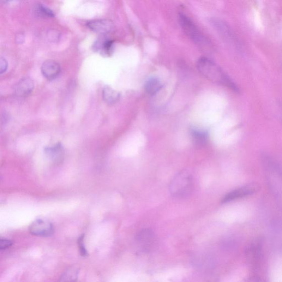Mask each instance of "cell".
I'll use <instances>...</instances> for the list:
<instances>
[{
	"label": "cell",
	"instance_id": "obj_10",
	"mask_svg": "<svg viewBox=\"0 0 282 282\" xmlns=\"http://www.w3.org/2000/svg\"><path fill=\"white\" fill-rule=\"evenodd\" d=\"M33 88V80L29 77H24L16 84L14 88V92L18 97H26L32 92Z\"/></svg>",
	"mask_w": 282,
	"mask_h": 282
},
{
	"label": "cell",
	"instance_id": "obj_3",
	"mask_svg": "<svg viewBox=\"0 0 282 282\" xmlns=\"http://www.w3.org/2000/svg\"><path fill=\"white\" fill-rule=\"evenodd\" d=\"M197 68L200 73L206 79L211 81L221 83L225 85L232 86V82L221 71L217 65L207 58L200 59L197 64Z\"/></svg>",
	"mask_w": 282,
	"mask_h": 282
},
{
	"label": "cell",
	"instance_id": "obj_13",
	"mask_svg": "<svg viewBox=\"0 0 282 282\" xmlns=\"http://www.w3.org/2000/svg\"><path fill=\"white\" fill-rule=\"evenodd\" d=\"M45 152L48 157L57 163L62 160L64 149L61 143H58L53 147L45 148Z\"/></svg>",
	"mask_w": 282,
	"mask_h": 282
},
{
	"label": "cell",
	"instance_id": "obj_15",
	"mask_svg": "<svg viewBox=\"0 0 282 282\" xmlns=\"http://www.w3.org/2000/svg\"><path fill=\"white\" fill-rule=\"evenodd\" d=\"M145 88L147 93L153 95L160 91L162 84L157 77H151L146 81Z\"/></svg>",
	"mask_w": 282,
	"mask_h": 282
},
{
	"label": "cell",
	"instance_id": "obj_4",
	"mask_svg": "<svg viewBox=\"0 0 282 282\" xmlns=\"http://www.w3.org/2000/svg\"><path fill=\"white\" fill-rule=\"evenodd\" d=\"M179 23L183 29L191 40L202 49H207L210 47L211 44L208 39L204 37L200 30L196 26L190 18L184 14H181L179 17Z\"/></svg>",
	"mask_w": 282,
	"mask_h": 282
},
{
	"label": "cell",
	"instance_id": "obj_9",
	"mask_svg": "<svg viewBox=\"0 0 282 282\" xmlns=\"http://www.w3.org/2000/svg\"><path fill=\"white\" fill-rule=\"evenodd\" d=\"M41 71L46 79L49 80H53L61 73V65L52 60H47L42 64Z\"/></svg>",
	"mask_w": 282,
	"mask_h": 282
},
{
	"label": "cell",
	"instance_id": "obj_8",
	"mask_svg": "<svg viewBox=\"0 0 282 282\" xmlns=\"http://www.w3.org/2000/svg\"><path fill=\"white\" fill-rule=\"evenodd\" d=\"M87 26L93 32L104 35L111 32L115 28L113 22L107 19L89 21L87 22Z\"/></svg>",
	"mask_w": 282,
	"mask_h": 282
},
{
	"label": "cell",
	"instance_id": "obj_18",
	"mask_svg": "<svg viewBox=\"0 0 282 282\" xmlns=\"http://www.w3.org/2000/svg\"><path fill=\"white\" fill-rule=\"evenodd\" d=\"M12 245H13V243L10 240L7 239H1L0 240V249L1 250L9 249Z\"/></svg>",
	"mask_w": 282,
	"mask_h": 282
},
{
	"label": "cell",
	"instance_id": "obj_7",
	"mask_svg": "<svg viewBox=\"0 0 282 282\" xmlns=\"http://www.w3.org/2000/svg\"><path fill=\"white\" fill-rule=\"evenodd\" d=\"M29 231L35 236L48 237L53 235L54 230L50 222L43 219H37L30 225Z\"/></svg>",
	"mask_w": 282,
	"mask_h": 282
},
{
	"label": "cell",
	"instance_id": "obj_21",
	"mask_svg": "<svg viewBox=\"0 0 282 282\" xmlns=\"http://www.w3.org/2000/svg\"><path fill=\"white\" fill-rule=\"evenodd\" d=\"M247 282H263L260 278L257 277H253L250 279Z\"/></svg>",
	"mask_w": 282,
	"mask_h": 282
},
{
	"label": "cell",
	"instance_id": "obj_2",
	"mask_svg": "<svg viewBox=\"0 0 282 282\" xmlns=\"http://www.w3.org/2000/svg\"><path fill=\"white\" fill-rule=\"evenodd\" d=\"M194 183L191 173L188 171L183 170L173 179L170 185V193L176 199H184L193 191Z\"/></svg>",
	"mask_w": 282,
	"mask_h": 282
},
{
	"label": "cell",
	"instance_id": "obj_16",
	"mask_svg": "<svg viewBox=\"0 0 282 282\" xmlns=\"http://www.w3.org/2000/svg\"><path fill=\"white\" fill-rule=\"evenodd\" d=\"M103 98L107 104H115L120 98V93L111 88L106 86L103 90Z\"/></svg>",
	"mask_w": 282,
	"mask_h": 282
},
{
	"label": "cell",
	"instance_id": "obj_12",
	"mask_svg": "<svg viewBox=\"0 0 282 282\" xmlns=\"http://www.w3.org/2000/svg\"><path fill=\"white\" fill-rule=\"evenodd\" d=\"M261 243L259 241L252 243L247 251V256L252 263L256 264L260 259Z\"/></svg>",
	"mask_w": 282,
	"mask_h": 282
},
{
	"label": "cell",
	"instance_id": "obj_1",
	"mask_svg": "<svg viewBox=\"0 0 282 282\" xmlns=\"http://www.w3.org/2000/svg\"><path fill=\"white\" fill-rule=\"evenodd\" d=\"M262 164L269 190L282 210V167L277 161L266 154L262 156Z\"/></svg>",
	"mask_w": 282,
	"mask_h": 282
},
{
	"label": "cell",
	"instance_id": "obj_14",
	"mask_svg": "<svg viewBox=\"0 0 282 282\" xmlns=\"http://www.w3.org/2000/svg\"><path fill=\"white\" fill-rule=\"evenodd\" d=\"M114 41L109 39H102L98 40L93 45L94 49L100 51L101 53L105 55H109L111 52Z\"/></svg>",
	"mask_w": 282,
	"mask_h": 282
},
{
	"label": "cell",
	"instance_id": "obj_11",
	"mask_svg": "<svg viewBox=\"0 0 282 282\" xmlns=\"http://www.w3.org/2000/svg\"><path fill=\"white\" fill-rule=\"evenodd\" d=\"M190 134L195 145L197 147L205 146L208 140L207 132L198 129H191Z\"/></svg>",
	"mask_w": 282,
	"mask_h": 282
},
{
	"label": "cell",
	"instance_id": "obj_17",
	"mask_svg": "<svg viewBox=\"0 0 282 282\" xmlns=\"http://www.w3.org/2000/svg\"><path fill=\"white\" fill-rule=\"evenodd\" d=\"M35 11L38 16L42 17L52 18L55 16V14L51 10L42 4L37 6Z\"/></svg>",
	"mask_w": 282,
	"mask_h": 282
},
{
	"label": "cell",
	"instance_id": "obj_20",
	"mask_svg": "<svg viewBox=\"0 0 282 282\" xmlns=\"http://www.w3.org/2000/svg\"><path fill=\"white\" fill-rule=\"evenodd\" d=\"M79 245L80 250L81 252V254L82 256L86 255L87 251L85 249V246H84L83 236H82L79 238Z\"/></svg>",
	"mask_w": 282,
	"mask_h": 282
},
{
	"label": "cell",
	"instance_id": "obj_5",
	"mask_svg": "<svg viewBox=\"0 0 282 282\" xmlns=\"http://www.w3.org/2000/svg\"><path fill=\"white\" fill-rule=\"evenodd\" d=\"M260 185L257 183L246 184L230 192L221 199L222 203H229L243 198L253 195L260 190Z\"/></svg>",
	"mask_w": 282,
	"mask_h": 282
},
{
	"label": "cell",
	"instance_id": "obj_19",
	"mask_svg": "<svg viewBox=\"0 0 282 282\" xmlns=\"http://www.w3.org/2000/svg\"><path fill=\"white\" fill-rule=\"evenodd\" d=\"M8 68V63L7 60L2 58L0 59V74H3L7 71Z\"/></svg>",
	"mask_w": 282,
	"mask_h": 282
},
{
	"label": "cell",
	"instance_id": "obj_6",
	"mask_svg": "<svg viewBox=\"0 0 282 282\" xmlns=\"http://www.w3.org/2000/svg\"><path fill=\"white\" fill-rule=\"evenodd\" d=\"M136 242L137 247L141 250L143 252L149 251L154 245L155 234L151 229H143L137 233Z\"/></svg>",
	"mask_w": 282,
	"mask_h": 282
}]
</instances>
